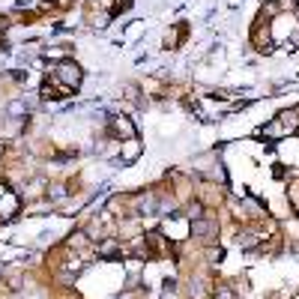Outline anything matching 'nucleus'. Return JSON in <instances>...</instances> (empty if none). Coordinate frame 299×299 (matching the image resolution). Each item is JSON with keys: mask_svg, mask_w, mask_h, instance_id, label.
<instances>
[{"mask_svg": "<svg viewBox=\"0 0 299 299\" xmlns=\"http://www.w3.org/2000/svg\"><path fill=\"white\" fill-rule=\"evenodd\" d=\"M296 129H299V108H293V111H284V114H278L272 123H266L264 129H261V135H264V138H269V141H275V138H284V135L296 132Z\"/></svg>", "mask_w": 299, "mask_h": 299, "instance_id": "f257e3e1", "label": "nucleus"}, {"mask_svg": "<svg viewBox=\"0 0 299 299\" xmlns=\"http://www.w3.org/2000/svg\"><path fill=\"white\" fill-rule=\"evenodd\" d=\"M51 75H54V81H60L63 87H69V90H75L81 84V69H78L75 63H60Z\"/></svg>", "mask_w": 299, "mask_h": 299, "instance_id": "f03ea898", "label": "nucleus"}, {"mask_svg": "<svg viewBox=\"0 0 299 299\" xmlns=\"http://www.w3.org/2000/svg\"><path fill=\"white\" fill-rule=\"evenodd\" d=\"M111 129L117 132V138H126V141L135 138V126H132V120H129L126 114H114V117H111Z\"/></svg>", "mask_w": 299, "mask_h": 299, "instance_id": "7ed1b4c3", "label": "nucleus"}, {"mask_svg": "<svg viewBox=\"0 0 299 299\" xmlns=\"http://www.w3.org/2000/svg\"><path fill=\"white\" fill-rule=\"evenodd\" d=\"M189 230H192L194 236H204V240H207V236H212L215 225H212L210 218H194L192 225H189Z\"/></svg>", "mask_w": 299, "mask_h": 299, "instance_id": "20e7f679", "label": "nucleus"}, {"mask_svg": "<svg viewBox=\"0 0 299 299\" xmlns=\"http://www.w3.org/2000/svg\"><path fill=\"white\" fill-rule=\"evenodd\" d=\"M147 243H150V246L156 248V251H162V254L168 251V248H165V240H162L158 233H147Z\"/></svg>", "mask_w": 299, "mask_h": 299, "instance_id": "39448f33", "label": "nucleus"}]
</instances>
